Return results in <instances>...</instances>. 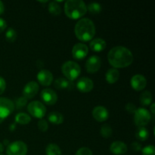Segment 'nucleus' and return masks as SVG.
Segmentation results:
<instances>
[{
  "mask_svg": "<svg viewBox=\"0 0 155 155\" xmlns=\"http://www.w3.org/2000/svg\"><path fill=\"white\" fill-rule=\"evenodd\" d=\"M107 59L111 66L116 68H124L133 63V55L126 47L116 46L110 50Z\"/></svg>",
  "mask_w": 155,
  "mask_h": 155,
  "instance_id": "f257e3e1",
  "label": "nucleus"
},
{
  "mask_svg": "<svg viewBox=\"0 0 155 155\" xmlns=\"http://www.w3.org/2000/svg\"><path fill=\"white\" fill-rule=\"evenodd\" d=\"M74 32L77 39L83 42H88L95 36V24L89 18H83L77 23Z\"/></svg>",
  "mask_w": 155,
  "mask_h": 155,
  "instance_id": "f03ea898",
  "label": "nucleus"
},
{
  "mask_svg": "<svg viewBox=\"0 0 155 155\" xmlns=\"http://www.w3.org/2000/svg\"><path fill=\"white\" fill-rule=\"evenodd\" d=\"M64 12L68 18L77 20L86 15L87 8L81 0H68L65 2Z\"/></svg>",
  "mask_w": 155,
  "mask_h": 155,
  "instance_id": "7ed1b4c3",
  "label": "nucleus"
},
{
  "mask_svg": "<svg viewBox=\"0 0 155 155\" xmlns=\"http://www.w3.org/2000/svg\"><path fill=\"white\" fill-rule=\"evenodd\" d=\"M61 70L64 77L71 82L75 80L80 76V72H81V68L80 65L77 62L71 61L65 62L62 65Z\"/></svg>",
  "mask_w": 155,
  "mask_h": 155,
  "instance_id": "20e7f679",
  "label": "nucleus"
},
{
  "mask_svg": "<svg viewBox=\"0 0 155 155\" xmlns=\"http://www.w3.org/2000/svg\"><path fill=\"white\" fill-rule=\"evenodd\" d=\"M134 114L135 124L139 127H145V126L148 125L151 121V114L147 109L143 108V107H139V108L136 109Z\"/></svg>",
  "mask_w": 155,
  "mask_h": 155,
  "instance_id": "39448f33",
  "label": "nucleus"
},
{
  "mask_svg": "<svg viewBox=\"0 0 155 155\" xmlns=\"http://www.w3.org/2000/svg\"><path fill=\"white\" fill-rule=\"evenodd\" d=\"M15 108V104L12 100L6 98H0V124L12 114Z\"/></svg>",
  "mask_w": 155,
  "mask_h": 155,
  "instance_id": "423d86ee",
  "label": "nucleus"
},
{
  "mask_svg": "<svg viewBox=\"0 0 155 155\" xmlns=\"http://www.w3.org/2000/svg\"><path fill=\"white\" fill-rule=\"evenodd\" d=\"M27 110L30 114V115L39 119L44 117L46 113V108L45 105L39 101L30 102L27 106Z\"/></svg>",
  "mask_w": 155,
  "mask_h": 155,
  "instance_id": "0eeeda50",
  "label": "nucleus"
},
{
  "mask_svg": "<svg viewBox=\"0 0 155 155\" xmlns=\"http://www.w3.org/2000/svg\"><path fill=\"white\" fill-rule=\"evenodd\" d=\"M6 152L8 155H27V146L24 142L17 141L8 145Z\"/></svg>",
  "mask_w": 155,
  "mask_h": 155,
  "instance_id": "6e6552de",
  "label": "nucleus"
},
{
  "mask_svg": "<svg viewBox=\"0 0 155 155\" xmlns=\"http://www.w3.org/2000/svg\"><path fill=\"white\" fill-rule=\"evenodd\" d=\"M89 48L83 43H77L74 45L72 49V55L76 60H82L87 56Z\"/></svg>",
  "mask_w": 155,
  "mask_h": 155,
  "instance_id": "1a4fd4ad",
  "label": "nucleus"
},
{
  "mask_svg": "<svg viewBox=\"0 0 155 155\" xmlns=\"http://www.w3.org/2000/svg\"><path fill=\"white\" fill-rule=\"evenodd\" d=\"M101 58L98 56L92 55L86 62V68L89 74H95L101 68Z\"/></svg>",
  "mask_w": 155,
  "mask_h": 155,
  "instance_id": "9d476101",
  "label": "nucleus"
},
{
  "mask_svg": "<svg viewBox=\"0 0 155 155\" xmlns=\"http://www.w3.org/2000/svg\"><path fill=\"white\" fill-rule=\"evenodd\" d=\"M40 96L43 102L48 105H53L58 101V95L54 90L51 89H45L41 92Z\"/></svg>",
  "mask_w": 155,
  "mask_h": 155,
  "instance_id": "9b49d317",
  "label": "nucleus"
},
{
  "mask_svg": "<svg viewBox=\"0 0 155 155\" xmlns=\"http://www.w3.org/2000/svg\"><path fill=\"white\" fill-rule=\"evenodd\" d=\"M39 88V85H38V83L36 82H29L28 83L26 84L24 89H23V95H24V97L27 98V99L33 98L38 93Z\"/></svg>",
  "mask_w": 155,
  "mask_h": 155,
  "instance_id": "f8f14e48",
  "label": "nucleus"
},
{
  "mask_svg": "<svg viewBox=\"0 0 155 155\" xmlns=\"http://www.w3.org/2000/svg\"><path fill=\"white\" fill-rule=\"evenodd\" d=\"M130 84L133 89L136 91H141L145 88L147 85V80L142 75H135L130 80Z\"/></svg>",
  "mask_w": 155,
  "mask_h": 155,
  "instance_id": "ddd939ff",
  "label": "nucleus"
},
{
  "mask_svg": "<svg viewBox=\"0 0 155 155\" xmlns=\"http://www.w3.org/2000/svg\"><path fill=\"white\" fill-rule=\"evenodd\" d=\"M37 80L41 85L48 86L51 84L53 81V75L49 71L42 70L37 74Z\"/></svg>",
  "mask_w": 155,
  "mask_h": 155,
  "instance_id": "4468645a",
  "label": "nucleus"
},
{
  "mask_svg": "<svg viewBox=\"0 0 155 155\" xmlns=\"http://www.w3.org/2000/svg\"><path fill=\"white\" fill-rule=\"evenodd\" d=\"M92 116L98 122H104L107 120L109 116L107 109L102 106H97L92 110Z\"/></svg>",
  "mask_w": 155,
  "mask_h": 155,
  "instance_id": "2eb2a0df",
  "label": "nucleus"
},
{
  "mask_svg": "<svg viewBox=\"0 0 155 155\" xmlns=\"http://www.w3.org/2000/svg\"><path fill=\"white\" fill-rule=\"evenodd\" d=\"M93 82L87 77L80 79L77 83V88L81 92H89L93 89Z\"/></svg>",
  "mask_w": 155,
  "mask_h": 155,
  "instance_id": "dca6fc26",
  "label": "nucleus"
},
{
  "mask_svg": "<svg viewBox=\"0 0 155 155\" xmlns=\"http://www.w3.org/2000/svg\"><path fill=\"white\" fill-rule=\"evenodd\" d=\"M110 150L111 153L114 154L115 155H121L125 154L127 151V146L125 143L122 142H113L110 145Z\"/></svg>",
  "mask_w": 155,
  "mask_h": 155,
  "instance_id": "f3484780",
  "label": "nucleus"
},
{
  "mask_svg": "<svg viewBox=\"0 0 155 155\" xmlns=\"http://www.w3.org/2000/svg\"><path fill=\"white\" fill-rule=\"evenodd\" d=\"M54 87L57 89H60V90H70V89H73L74 84L71 81L68 80V79L64 78H59L54 81Z\"/></svg>",
  "mask_w": 155,
  "mask_h": 155,
  "instance_id": "a211bd4d",
  "label": "nucleus"
},
{
  "mask_svg": "<svg viewBox=\"0 0 155 155\" xmlns=\"http://www.w3.org/2000/svg\"><path fill=\"white\" fill-rule=\"evenodd\" d=\"M89 47L93 51L99 52L104 50V48H106V42L101 38H96L90 42Z\"/></svg>",
  "mask_w": 155,
  "mask_h": 155,
  "instance_id": "6ab92c4d",
  "label": "nucleus"
},
{
  "mask_svg": "<svg viewBox=\"0 0 155 155\" xmlns=\"http://www.w3.org/2000/svg\"><path fill=\"white\" fill-rule=\"evenodd\" d=\"M119 77L120 72L117 69H114V68L109 69L105 74L106 81L110 83V84H113V83H116L119 80Z\"/></svg>",
  "mask_w": 155,
  "mask_h": 155,
  "instance_id": "aec40b11",
  "label": "nucleus"
},
{
  "mask_svg": "<svg viewBox=\"0 0 155 155\" xmlns=\"http://www.w3.org/2000/svg\"><path fill=\"white\" fill-rule=\"evenodd\" d=\"M48 119L49 122L51 124H54L58 125V124H61L64 122V117L63 115L58 112H51L49 114L48 117Z\"/></svg>",
  "mask_w": 155,
  "mask_h": 155,
  "instance_id": "412c9836",
  "label": "nucleus"
},
{
  "mask_svg": "<svg viewBox=\"0 0 155 155\" xmlns=\"http://www.w3.org/2000/svg\"><path fill=\"white\" fill-rule=\"evenodd\" d=\"M136 137L140 141H145L149 137V133L145 127H139L136 130Z\"/></svg>",
  "mask_w": 155,
  "mask_h": 155,
  "instance_id": "4be33fe9",
  "label": "nucleus"
},
{
  "mask_svg": "<svg viewBox=\"0 0 155 155\" xmlns=\"http://www.w3.org/2000/svg\"><path fill=\"white\" fill-rule=\"evenodd\" d=\"M15 121H16V123L21 124V125H26L31 121V118L27 114L19 113L15 117Z\"/></svg>",
  "mask_w": 155,
  "mask_h": 155,
  "instance_id": "5701e85b",
  "label": "nucleus"
},
{
  "mask_svg": "<svg viewBox=\"0 0 155 155\" xmlns=\"http://www.w3.org/2000/svg\"><path fill=\"white\" fill-rule=\"evenodd\" d=\"M152 101V95L149 91H145L140 95V102L143 106H148Z\"/></svg>",
  "mask_w": 155,
  "mask_h": 155,
  "instance_id": "b1692460",
  "label": "nucleus"
},
{
  "mask_svg": "<svg viewBox=\"0 0 155 155\" xmlns=\"http://www.w3.org/2000/svg\"><path fill=\"white\" fill-rule=\"evenodd\" d=\"M46 155H61L60 148L55 144H49L45 148Z\"/></svg>",
  "mask_w": 155,
  "mask_h": 155,
  "instance_id": "393cba45",
  "label": "nucleus"
},
{
  "mask_svg": "<svg viewBox=\"0 0 155 155\" xmlns=\"http://www.w3.org/2000/svg\"><path fill=\"white\" fill-rule=\"evenodd\" d=\"M48 12L52 15L57 16V15H59L61 14V9L60 5L58 4L57 2H51L48 5Z\"/></svg>",
  "mask_w": 155,
  "mask_h": 155,
  "instance_id": "a878e982",
  "label": "nucleus"
},
{
  "mask_svg": "<svg viewBox=\"0 0 155 155\" xmlns=\"http://www.w3.org/2000/svg\"><path fill=\"white\" fill-rule=\"evenodd\" d=\"M100 133H101L102 137L104 138V139H107V138L110 137L112 135L111 127H110V125H108V124H104V125L101 127Z\"/></svg>",
  "mask_w": 155,
  "mask_h": 155,
  "instance_id": "bb28decb",
  "label": "nucleus"
},
{
  "mask_svg": "<svg viewBox=\"0 0 155 155\" xmlns=\"http://www.w3.org/2000/svg\"><path fill=\"white\" fill-rule=\"evenodd\" d=\"M86 8H87V10H89V12L93 15L99 14L101 11V5L96 2L90 3V4H89V5L86 6Z\"/></svg>",
  "mask_w": 155,
  "mask_h": 155,
  "instance_id": "cd10ccee",
  "label": "nucleus"
},
{
  "mask_svg": "<svg viewBox=\"0 0 155 155\" xmlns=\"http://www.w3.org/2000/svg\"><path fill=\"white\" fill-rule=\"evenodd\" d=\"M17 38V33L13 28H8L5 33V39L8 42H13Z\"/></svg>",
  "mask_w": 155,
  "mask_h": 155,
  "instance_id": "c85d7f7f",
  "label": "nucleus"
},
{
  "mask_svg": "<svg viewBox=\"0 0 155 155\" xmlns=\"http://www.w3.org/2000/svg\"><path fill=\"white\" fill-rule=\"evenodd\" d=\"M27 102V99L24 97H19V98H17L15 100V102H14L15 106L16 105V107L18 108V110H20L21 107H24L26 105Z\"/></svg>",
  "mask_w": 155,
  "mask_h": 155,
  "instance_id": "c756f323",
  "label": "nucleus"
},
{
  "mask_svg": "<svg viewBox=\"0 0 155 155\" xmlns=\"http://www.w3.org/2000/svg\"><path fill=\"white\" fill-rule=\"evenodd\" d=\"M142 151V155H155V148L154 145H148L145 147Z\"/></svg>",
  "mask_w": 155,
  "mask_h": 155,
  "instance_id": "7c9ffc66",
  "label": "nucleus"
},
{
  "mask_svg": "<svg viewBox=\"0 0 155 155\" xmlns=\"http://www.w3.org/2000/svg\"><path fill=\"white\" fill-rule=\"evenodd\" d=\"M38 127H39V130H40V131H47L48 128V123H47L46 120H40L38 122Z\"/></svg>",
  "mask_w": 155,
  "mask_h": 155,
  "instance_id": "2f4dec72",
  "label": "nucleus"
},
{
  "mask_svg": "<svg viewBox=\"0 0 155 155\" xmlns=\"http://www.w3.org/2000/svg\"><path fill=\"white\" fill-rule=\"evenodd\" d=\"M75 155H92V152L89 148H81L77 151Z\"/></svg>",
  "mask_w": 155,
  "mask_h": 155,
  "instance_id": "473e14b6",
  "label": "nucleus"
},
{
  "mask_svg": "<svg viewBox=\"0 0 155 155\" xmlns=\"http://www.w3.org/2000/svg\"><path fill=\"white\" fill-rule=\"evenodd\" d=\"M131 148L133 151H136V152H138V151H140L142 148V145L139 142H133L131 145Z\"/></svg>",
  "mask_w": 155,
  "mask_h": 155,
  "instance_id": "72a5a7b5",
  "label": "nucleus"
},
{
  "mask_svg": "<svg viewBox=\"0 0 155 155\" xmlns=\"http://www.w3.org/2000/svg\"><path fill=\"white\" fill-rule=\"evenodd\" d=\"M126 110L129 112V113H135L136 110V107L135 106L134 104L133 103H128V104L126 105Z\"/></svg>",
  "mask_w": 155,
  "mask_h": 155,
  "instance_id": "f704fd0d",
  "label": "nucleus"
},
{
  "mask_svg": "<svg viewBox=\"0 0 155 155\" xmlns=\"http://www.w3.org/2000/svg\"><path fill=\"white\" fill-rule=\"evenodd\" d=\"M5 88H6L5 81V80L2 78V77H0V95H2V94L5 92Z\"/></svg>",
  "mask_w": 155,
  "mask_h": 155,
  "instance_id": "c9c22d12",
  "label": "nucleus"
},
{
  "mask_svg": "<svg viewBox=\"0 0 155 155\" xmlns=\"http://www.w3.org/2000/svg\"><path fill=\"white\" fill-rule=\"evenodd\" d=\"M7 27V23L4 19L0 18V33H2Z\"/></svg>",
  "mask_w": 155,
  "mask_h": 155,
  "instance_id": "e433bc0d",
  "label": "nucleus"
},
{
  "mask_svg": "<svg viewBox=\"0 0 155 155\" xmlns=\"http://www.w3.org/2000/svg\"><path fill=\"white\" fill-rule=\"evenodd\" d=\"M5 11V7H4V4L2 3V2L0 1V15H2L3 12Z\"/></svg>",
  "mask_w": 155,
  "mask_h": 155,
  "instance_id": "4c0bfd02",
  "label": "nucleus"
},
{
  "mask_svg": "<svg viewBox=\"0 0 155 155\" xmlns=\"http://www.w3.org/2000/svg\"><path fill=\"white\" fill-rule=\"evenodd\" d=\"M151 115L154 116V104L153 103L151 106Z\"/></svg>",
  "mask_w": 155,
  "mask_h": 155,
  "instance_id": "58836bf2",
  "label": "nucleus"
},
{
  "mask_svg": "<svg viewBox=\"0 0 155 155\" xmlns=\"http://www.w3.org/2000/svg\"><path fill=\"white\" fill-rule=\"evenodd\" d=\"M3 150H4V145L2 143H0V153L2 152Z\"/></svg>",
  "mask_w": 155,
  "mask_h": 155,
  "instance_id": "ea45409f",
  "label": "nucleus"
},
{
  "mask_svg": "<svg viewBox=\"0 0 155 155\" xmlns=\"http://www.w3.org/2000/svg\"><path fill=\"white\" fill-rule=\"evenodd\" d=\"M0 155H3V154H0Z\"/></svg>",
  "mask_w": 155,
  "mask_h": 155,
  "instance_id": "a19ab883",
  "label": "nucleus"
}]
</instances>
